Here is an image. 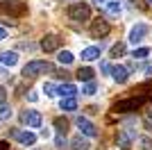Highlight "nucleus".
Wrapping results in <instances>:
<instances>
[{"label":"nucleus","mask_w":152,"mask_h":150,"mask_svg":"<svg viewBox=\"0 0 152 150\" xmlns=\"http://www.w3.org/2000/svg\"><path fill=\"white\" fill-rule=\"evenodd\" d=\"M57 59H59V64H66V66H68V64H73V59H75V57H73V52H70V50H61Z\"/></svg>","instance_id":"20"},{"label":"nucleus","mask_w":152,"mask_h":150,"mask_svg":"<svg viewBox=\"0 0 152 150\" xmlns=\"http://www.w3.org/2000/svg\"><path fill=\"white\" fill-rule=\"evenodd\" d=\"M70 148H73V150H89L91 146H89V141H86V139H82V137H75L73 141H70Z\"/></svg>","instance_id":"17"},{"label":"nucleus","mask_w":152,"mask_h":150,"mask_svg":"<svg viewBox=\"0 0 152 150\" xmlns=\"http://www.w3.org/2000/svg\"><path fill=\"white\" fill-rule=\"evenodd\" d=\"M150 55V48H139V50H134V59H143V57H148Z\"/></svg>","instance_id":"23"},{"label":"nucleus","mask_w":152,"mask_h":150,"mask_svg":"<svg viewBox=\"0 0 152 150\" xmlns=\"http://www.w3.org/2000/svg\"><path fill=\"white\" fill-rule=\"evenodd\" d=\"M116 143H118V148L129 150V146H132V137H129V132H127V130H118V132H116Z\"/></svg>","instance_id":"10"},{"label":"nucleus","mask_w":152,"mask_h":150,"mask_svg":"<svg viewBox=\"0 0 152 150\" xmlns=\"http://www.w3.org/2000/svg\"><path fill=\"white\" fill-rule=\"evenodd\" d=\"M100 52H102L100 46H89V48L82 50V59H84V62H93V59L100 57Z\"/></svg>","instance_id":"13"},{"label":"nucleus","mask_w":152,"mask_h":150,"mask_svg":"<svg viewBox=\"0 0 152 150\" xmlns=\"http://www.w3.org/2000/svg\"><path fill=\"white\" fill-rule=\"evenodd\" d=\"M111 75H114V80L118 82V84H125L127 77H129V71H127L125 66H121V64H118V66H114V68H111Z\"/></svg>","instance_id":"12"},{"label":"nucleus","mask_w":152,"mask_h":150,"mask_svg":"<svg viewBox=\"0 0 152 150\" xmlns=\"http://www.w3.org/2000/svg\"><path fill=\"white\" fill-rule=\"evenodd\" d=\"M68 18L75 23H86L91 18V7L89 2H73L68 7Z\"/></svg>","instance_id":"1"},{"label":"nucleus","mask_w":152,"mask_h":150,"mask_svg":"<svg viewBox=\"0 0 152 150\" xmlns=\"http://www.w3.org/2000/svg\"><path fill=\"white\" fill-rule=\"evenodd\" d=\"M109 55L116 57V59L123 57V55H125V43H114V46H111V50H109Z\"/></svg>","instance_id":"21"},{"label":"nucleus","mask_w":152,"mask_h":150,"mask_svg":"<svg viewBox=\"0 0 152 150\" xmlns=\"http://www.w3.org/2000/svg\"><path fill=\"white\" fill-rule=\"evenodd\" d=\"M7 105V89L5 87H0V107Z\"/></svg>","instance_id":"28"},{"label":"nucleus","mask_w":152,"mask_h":150,"mask_svg":"<svg viewBox=\"0 0 152 150\" xmlns=\"http://www.w3.org/2000/svg\"><path fill=\"white\" fill-rule=\"evenodd\" d=\"M5 77H9V71H5L2 66H0V80H5Z\"/></svg>","instance_id":"32"},{"label":"nucleus","mask_w":152,"mask_h":150,"mask_svg":"<svg viewBox=\"0 0 152 150\" xmlns=\"http://www.w3.org/2000/svg\"><path fill=\"white\" fill-rule=\"evenodd\" d=\"M55 127H57L59 134H64V137H66V132H68V121L59 116V118H55Z\"/></svg>","instance_id":"19"},{"label":"nucleus","mask_w":152,"mask_h":150,"mask_svg":"<svg viewBox=\"0 0 152 150\" xmlns=\"http://www.w3.org/2000/svg\"><path fill=\"white\" fill-rule=\"evenodd\" d=\"M75 123H77V127L82 130V134H86V137H98V127H95V125L91 123L89 118H84V116H77Z\"/></svg>","instance_id":"7"},{"label":"nucleus","mask_w":152,"mask_h":150,"mask_svg":"<svg viewBox=\"0 0 152 150\" xmlns=\"http://www.w3.org/2000/svg\"><path fill=\"white\" fill-rule=\"evenodd\" d=\"M145 34H148V25H145V23H139V25H134L132 30H129V41L136 46V43H141V41H143V37H145Z\"/></svg>","instance_id":"8"},{"label":"nucleus","mask_w":152,"mask_h":150,"mask_svg":"<svg viewBox=\"0 0 152 150\" xmlns=\"http://www.w3.org/2000/svg\"><path fill=\"white\" fill-rule=\"evenodd\" d=\"M48 71H52L50 62H39V59H34V62H27L25 66H23V77H37V75H43V73H48Z\"/></svg>","instance_id":"2"},{"label":"nucleus","mask_w":152,"mask_h":150,"mask_svg":"<svg viewBox=\"0 0 152 150\" xmlns=\"http://www.w3.org/2000/svg\"><path fill=\"white\" fill-rule=\"evenodd\" d=\"M77 89L75 84H70V82H66V84H61V87H57V96H64V98H75Z\"/></svg>","instance_id":"14"},{"label":"nucleus","mask_w":152,"mask_h":150,"mask_svg":"<svg viewBox=\"0 0 152 150\" xmlns=\"http://www.w3.org/2000/svg\"><path fill=\"white\" fill-rule=\"evenodd\" d=\"M145 105V96H134V98H127V100H121L114 105V112H136L139 107Z\"/></svg>","instance_id":"3"},{"label":"nucleus","mask_w":152,"mask_h":150,"mask_svg":"<svg viewBox=\"0 0 152 150\" xmlns=\"http://www.w3.org/2000/svg\"><path fill=\"white\" fill-rule=\"evenodd\" d=\"M20 118H23V123H25V125H30V127H41V123H43L41 112H25Z\"/></svg>","instance_id":"9"},{"label":"nucleus","mask_w":152,"mask_h":150,"mask_svg":"<svg viewBox=\"0 0 152 150\" xmlns=\"http://www.w3.org/2000/svg\"><path fill=\"white\" fill-rule=\"evenodd\" d=\"M41 50H45V52H55V50H59V46H61V39L57 37V34H48V37L41 39Z\"/></svg>","instance_id":"6"},{"label":"nucleus","mask_w":152,"mask_h":150,"mask_svg":"<svg viewBox=\"0 0 152 150\" xmlns=\"http://www.w3.org/2000/svg\"><path fill=\"white\" fill-rule=\"evenodd\" d=\"M14 139H16V141H20V143L23 146H32L34 143V141H37V134H34V132H14Z\"/></svg>","instance_id":"11"},{"label":"nucleus","mask_w":152,"mask_h":150,"mask_svg":"<svg viewBox=\"0 0 152 150\" xmlns=\"http://www.w3.org/2000/svg\"><path fill=\"white\" fill-rule=\"evenodd\" d=\"M77 100L75 98H61V112H75Z\"/></svg>","instance_id":"18"},{"label":"nucleus","mask_w":152,"mask_h":150,"mask_svg":"<svg viewBox=\"0 0 152 150\" xmlns=\"http://www.w3.org/2000/svg\"><path fill=\"white\" fill-rule=\"evenodd\" d=\"M9 116H12V107L2 105V107H0V118H9Z\"/></svg>","instance_id":"27"},{"label":"nucleus","mask_w":152,"mask_h":150,"mask_svg":"<svg viewBox=\"0 0 152 150\" xmlns=\"http://www.w3.org/2000/svg\"><path fill=\"white\" fill-rule=\"evenodd\" d=\"M0 150H9V146H7L5 141H0Z\"/></svg>","instance_id":"36"},{"label":"nucleus","mask_w":152,"mask_h":150,"mask_svg":"<svg viewBox=\"0 0 152 150\" xmlns=\"http://www.w3.org/2000/svg\"><path fill=\"white\" fill-rule=\"evenodd\" d=\"M148 2H150V5H152V0H148Z\"/></svg>","instance_id":"38"},{"label":"nucleus","mask_w":152,"mask_h":150,"mask_svg":"<svg viewBox=\"0 0 152 150\" xmlns=\"http://www.w3.org/2000/svg\"><path fill=\"white\" fill-rule=\"evenodd\" d=\"M100 68H102V73H111V66H109V64H102Z\"/></svg>","instance_id":"33"},{"label":"nucleus","mask_w":152,"mask_h":150,"mask_svg":"<svg viewBox=\"0 0 152 150\" xmlns=\"http://www.w3.org/2000/svg\"><path fill=\"white\" fill-rule=\"evenodd\" d=\"M109 23L104 18H95V21H91V37L93 39H102V37H107L109 34Z\"/></svg>","instance_id":"4"},{"label":"nucleus","mask_w":152,"mask_h":150,"mask_svg":"<svg viewBox=\"0 0 152 150\" xmlns=\"http://www.w3.org/2000/svg\"><path fill=\"white\" fill-rule=\"evenodd\" d=\"M55 143H57V148H64V146H66V137H64V134H59V137L55 139Z\"/></svg>","instance_id":"29"},{"label":"nucleus","mask_w":152,"mask_h":150,"mask_svg":"<svg viewBox=\"0 0 152 150\" xmlns=\"http://www.w3.org/2000/svg\"><path fill=\"white\" fill-rule=\"evenodd\" d=\"M145 125L152 130V112H148V116H145Z\"/></svg>","instance_id":"31"},{"label":"nucleus","mask_w":152,"mask_h":150,"mask_svg":"<svg viewBox=\"0 0 152 150\" xmlns=\"http://www.w3.org/2000/svg\"><path fill=\"white\" fill-rule=\"evenodd\" d=\"M0 64H2V66H16V64H18V55H16V52H0Z\"/></svg>","instance_id":"15"},{"label":"nucleus","mask_w":152,"mask_h":150,"mask_svg":"<svg viewBox=\"0 0 152 150\" xmlns=\"http://www.w3.org/2000/svg\"><path fill=\"white\" fill-rule=\"evenodd\" d=\"M145 71H148V73H152V64H148V68H145Z\"/></svg>","instance_id":"37"},{"label":"nucleus","mask_w":152,"mask_h":150,"mask_svg":"<svg viewBox=\"0 0 152 150\" xmlns=\"http://www.w3.org/2000/svg\"><path fill=\"white\" fill-rule=\"evenodd\" d=\"M0 9L7 14H14V16H20V14H25L27 5L20 0H7V2H0Z\"/></svg>","instance_id":"5"},{"label":"nucleus","mask_w":152,"mask_h":150,"mask_svg":"<svg viewBox=\"0 0 152 150\" xmlns=\"http://www.w3.org/2000/svg\"><path fill=\"white\" fill-rule=\"evenodd\" d=\"M107 12H109V14H121V2L109 0V2H107Z\"/></svg>","instance_id":"22"},{"label":"nucleus","mask_w":152,"mask_h":150,"mask_svg":"<svg viewBox=\"0 0 152 150\" xmlns=\"http://www.w3.org/2000/svg\"><path fill=\"white\" fill-rule=\"evenodd\" d=\"M27 100H30V102H37V100H39V96L34 93V91H30V93H27Z\"/></svg>","instance_id":"30"},{"label":"nucleus","mask_w":152,"mask_h":150,"mask_svg":"<svg viewBox=\"0 0 152 150\" xmlns=\"http://www.w3.org/2000/svg\"><path fill=\"white\" fill-rule=\"evenodd\" d=\"M82 93L93 96V93H95V82H86V84H84V89H82Z\"/></svg>","instance_id":"26"},{"label":"nucleus","mask_w":152,"mask_h":150,"mask_svg":"<svg viewBox=\"0 0 152 150\" xmlns=\"http://www.w3.org/2000/svg\"><path fill=\"white\" fill-rule=\"evenodd\" d=\"M139 143H141V150H150L152 148V139L150 137H141Z\"/></svg>","instance_id":"24"},{"label":"nucleus","mask_w":152,"mask_h":150,"mask_svg":"<svg viewBox=\"0 0 152 150\" xmlns=\"http://www.w3.org/2000/svg\"><path fill=\"white\" fill-rule=\"evenodd\" d=\"M77 80H82V82H93V68H89V66L80 68V71H77Z\"/></svg>","instance_id":"16"},{"label":"nucleus","mask_w":152,"mask_h":150,"mask_svg":"<svg viewBox=\"0 0 152 150\" xmlns=\"http://www.w3.org/2000/svg\"><path fill=\"white\" fill-rule=\"evenodd\" d=\"M5 37H7V30H5V27H0V41H2Z\"/></svg>","instance_id":"35"},{"label":"nucleus","mask_w":152,"mask_h":150,"mask_svg":"<svg viewBox=\"0 0 152 150\" xmlns=\"http://www.w3.org/2000/svg\"><path fill=\"white\" fill-rule=\"evenodd\" d=\"M43 91H45V96H57V87H55L52 82H45Z\"/></svg>","instance_id":"25"},{"label":"nucleus","mask_w":152,"mask_h":150,"mask_svg":"<svg viewBox=\"0 0 152 150\" xmlns=\"http://www.w3.org/2000/svg\"><path fill=\"white\" fill-rule=\"evenodd\" d=\"M91 2H95V5H98V7H100V5H107V2H109V0H91Z\"/></svg>","instance_id":"34"}]
</instances>
